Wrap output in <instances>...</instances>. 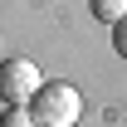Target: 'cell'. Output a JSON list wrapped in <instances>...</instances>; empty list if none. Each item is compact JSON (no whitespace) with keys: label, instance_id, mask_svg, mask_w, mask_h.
Wrapping results in <instances>:
<instances>
[{"label":"cell","instance_id":"cell-3","mask_svg":"<svg viewBox=\"0 0 127 127\" xmlns=\"http://www.w3.org/2000/svg\"><path fill=\"white\" fill-rule=\"evenodd\" d=\"M93 5V15L103 20V25H117V20L127 15V0H88Z\"/></svg>","mask_w":127,"mask_h":127},{"label":"cell","instance_id":"cell-5","mask_svg":"<svg viewBox=\"0 0 127 127\" xmlns=\"http://www.w3.org/2000/svg\"><path fill=\"white\" fill-rule=\"evenodd\" d=\"M112 49H117V54L127 59V15L117 20V25H112Z\"/></svg>","mask_w":127,"mask_h":127},{"label":"cell","instance_id":"cell-2","mask_svg":"<svg viewBox=\"0 0 127 127\" xmlns=\"http://www.w3.org/2000/svg\"><path fill=\"white\" fill-rule=\"evenodd\" d=\"M39 88H44V78H39V64H30V59H5V64H0V103L25 108V103H30Z\"/></svg>","mask_w":127,"mask_h":127},{"label":"cell","instance_id":"cell-1","mask_svg":"<svg viewBox=\"0 0 127 127\" xmlns=\"http://www.w3.org/2000/svg\"><path fill=\"white\" fill-rule=\"evenodd\" d=\"M25 108L34 112L39 127H73V122L83 117V98H78L73 83H44Z\"/></svg>","mask_w":127,"mask_h":127},{"label":"cell","instance_id":"cell-4","mask_svg":"<svg viewBox=\"0 0 127 127\" xmlns=\"http://www.w3.org/2000/svg\"><path fill=\"white\" fill-rule=\"evenodd\" d=\"M0 127H39V122H34L30 108H5L0 112Z\"/></svg>","mask_w":127,"mask_h":127}]
</instances>
